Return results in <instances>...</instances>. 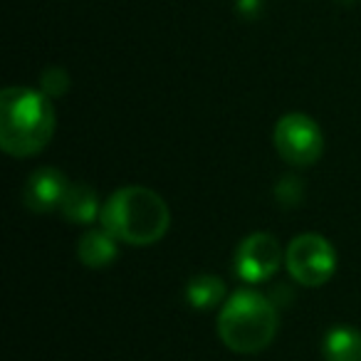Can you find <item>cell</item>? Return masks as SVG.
I'll return each mask as SVG.
<instances>
[{"label": "cell", "instance_id": "1", "mask_svg": "<svg viewBox=\"0 0 361 361\" xmlns=\"http://www.w3.org/2000/svg\"><path fill=\"white\" fill-rule=\"evenodd\" d=\"M55 106L50 97L27 87H8L0 94V146L18 159L35 156L55 134Z\"/></svg>", "mask_w": 361, "mask_h": 361}, {"label": "cell", "instance_id": "2", "mask_svg": "<svg viewBox=\"0 0 361 361\" xmlns=\"http://www.w3.org/2000/svg\"><path fill=\"white\" fill-rule=\"evenodd\" d=\"M102 228L126 245H154L166 235L171 213L166 201L146 186H126L102 206Z\"/></svg>", "mask_w": 361, "mask_h": 361}, {"label": "cell", "instance_id": "3", "mask_svg": "<svg viewBox=\"0 0 361 361\" xmlns=\"http://www.w3.org/2000/svg\"><path fill=\"white\" fill-rule=\"evenodd\" d=\"M223 344L238 354H257L267 349L277 334V310L255 290H238L228 297L218 317Z\"/></svg>", "mask_w": 361, "mask_h": 361}, {"label": "cell", "instance_id": "4", "mask_svg": "<svg viewBox=\"0 0 361 361\" xmlns=\"http://www.w3.org/2000/svg\"><path fill=\"white\" fill-rule=\"evenodd\" d=\"M287 270L300 285L319 287L334 275L336 255L329 240L317 233H305L295 238L287 247Z\"/></svg>", "mask_w": 361, "mask_h": 361}, {"label": "cell", "instance_id": "5", "mask_svg": "<svg viewBox=\"0 0 361 361\" xmlns=\"http://www.w3.org/2000/svg\"><path fill=\"white\" fill-rule=\"evenodd\" d=\"M275 149L287 164L292 166H312L319 161L324 151V139L314 119L307 114L292 111L285 114L275 126Z\"/></svg>", "mask_w": 361, "mask_h": 361}, {"label": "cell", "instance_id": "6", "mask_svg": "<svg viewBox=\"0 0 361 361\" xmlns=\"http://www.w3.org/2000/svg\"><path fill=\"white\" fill-rule=\"evenodd\" d=\"M280 243L270 233H252L238 245L235 272L245 282H265L280 267Z\"/></svg>", "mask_w": 361, "mask_h": 361}, {"label": "cell", "instance_id": "7", "mask_svg": "<svg viewBox=\"0 0 361 361\" xmlns=\"http://www.w3.org/2000/svg\"><path fill=\"white\" fill-rule=\"evenodd\" d=\"M67 186H70V180H67V176L62 171L50 169V166L47 169H37L27 178L23 201H25V206L32 213H50L55 208H60Z\"/></svg>", "mask_w": 361, "mask_h": 361}, {"label": "cell", "instance_id": "8", "mask_svg": "<svg viewBox=\"0 0 361 361\" xmlns=\"http://www.w3.org/2000/svg\"><path fill=\"white\" fill-rule=\"evenodd\" d=\"M60 211L70 223H82V226H90V223L97 221V216H102L97 191L87 183H70L67 186Z\"/></svg>", "mask_w": 361, "mask_h": 361}, {"label": "cell", "instance_id": "9", "mask_svg": "<svg viewBox=\"0 0 361 361\" xmlns=\"http://www.w3.org/2000/svg\"><path fill=\"white\" fill-rule=\"evenodd\" d=\"M77 257L87 267H106L116 257V238L102 228V231H87L77 243Z\"/></svg>", "mask_w": 361, "mask_h": 361}, {"label": "cell", "instance_id": "10", "mask_svg": "<svg viewBox=\"0 0 361 361\" xmlns=\"http://www.w3.org/2000/svg\"><path fill=\"white\" fill-rule=\"evenodd\" d=\"M326 361H361V331L334 326L324 339Z\"/></svg>", "mask_w": 361, "mask_h": 361}, {"label": "cell", "instance_id": "11", "mask_svg": "<svg viewBox=\"0 0 361 361\" xmlns=\"http://www.w3.org/2000/svg\"><path fill=\"white\" fill-rule=\"evenodd\" d=\"M226 297V285H223L221 277L213 275H198L188 282L186 287V300L196 310H211L218 302Z\"/></svg>", "mask_w": 361, "mask_h": 361}, {"label": "cell", "instance_id": "12", "mask_svg": "<svg viewBox=\"0 0 361 361\" xmlns=\"http://www.w3.org/2000/svg\"><path fill=\"white\" fill-rule=\"evenodd\" d=\"M70 90V75L62 67H47L40 75V92L47 97H62Z\"/></svg>", "mask_w": 361, "mask_h": 361}, {"label": "cell", "instance_id": "13", "mask_svg": "<svg viewBox=\"0 0 361 361\" xmlns=\"http://www.w3.org/2000/svg\"><path fill=\"white\" fill-rule=\"evenodd\" d=\"M235 8H238V13H240L243 18L252 20V18H257L262 13V0H238Z\"/></svg>", "mask_w": 361, "mask_h": 361}]
</instances>
